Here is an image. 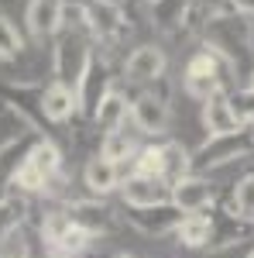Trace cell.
<instances>
[{"label":"cell","mask_w":254,"mask_h":258,"mask_svg":"<svg viewBox=\"0 0 254 258\" xmlns=\"http://www.w3.org/2000/svg\"><path fill=\"white\" fill-rule=\"evenodd\" d=\"M165 69H168V59L158 45H137L124 62V76L131 83H161Z\"/></svg>","instance_id":"12"},{"label":"cell","mask_w":254,"mask_h":258,"mask_svg":"<svg viewBox=\"0 0 254 258\" xmlns=\"http://www.w3.org/2000/svg\"><path fill=\"white\" fill-rule=\"evenodd\" d=\"M134 152H137V145H134V135H131L127 127H117V131H110V135L100 138V155L117 162V165H124L127 159H134Z\"/></svg>","instance_id":"24"},{"label":"cell","mask_w":254,"mask_h":258,"mask_svg":"<svg viewBox=\"0 0 254 258\" xmlns=\"http://www.w3.org/2000/svg\"><path fill=\"white\" fill-rule=\"evenodd\" d=\"M110 93H114V76H110V66H107V59L93 55L90 69H86V76H82V80H79V86H76L79 114L93 120V114L100 110V103L110 97Z\"/></svg>","instance_id":"9"},{"label":"cell","mask_w":254,"mask_h":258,"mask_svg":"<svg viewBox=\"0 0 254 258\" xmlns=\"http://www.w3.org/2000/svg\"><path fill=\"white\" fill-rule=\"evenodd\" d=\"M151 4H158V0H151Z\"/></svg>","instance_id":"36"},{"label":"cell","mask_w":254,"mask_h":258,"mask_svg":"<svg viewBox=\"0 0 254 258\" xmlns=\"http://www.w3.org/2000/svg\"><path fill=\"white\" fill-rule=\"evenodd\" d=\"M168 100L158 97V93H141L131 100V124L137 127V135H148V138H161L168 135Z\"/></svg>","instance_id":"10"},{"label":"cell","mask_w":254,"mask_h":258,"mask_svg":"<svg viewBox=\"0 0 254 258\" xmlns=\"http://www.w3.org/2000/svg\"><path fill=\"white\" fill-rule=\"evenodd\" d=\"M82 182H86V189H90V197H110L114 189H120V165L110 159H103V155H93V159L86 162V169H82Z\"/></svg>","instance_id":"16"},{"label":"cell","mask_w":254,"mask_h":258,"mask_svg":"<svg viewBox=\"0 0 254 258\" xmlns=\"http://www.w3.org/2000/svg\"><path fill=\"white\" fill-rule=\"evenodd\" d=\"M131 176H148V179H161L165 176L161 145H144V148H137L134 159H131Z\"/></svg>","instance_id":"25"},{"label":"cell","mask_w":254,"mask_h":258,"mask_svg":"<svg viewBox=\"0 0 254 258\" xmlns=\"http://www.w3.org/2000/svg\"><path fill=\"white\" fill-rule=\"evenodd\" d=\"M120 200L124 207H155L172 200V186L165 179H148V176H127L120 182Z\"/></svg>","instance_id":"14"},{"label":"cell","mask_w":254,"mask_h":258,"mask_svg":"<svg viewBox=\"0 0 254 258\" xmlns=\"http://www.w3.org/2000/svg\"><path fill=\"white\" fill-rule=\"evenodd\" d=\"M186 7H189V0H158V4H151V14L161 31H182Z\"/></svg>","instance_id":"27"},{"label":"cell","mask_w":254,"mask_h":258,"mask_svg":"<svg viewBox=\"0 0 254 258\" xmlns=\"http://www.w3.org/2000/svg\"><path fill=\"white\" fill-rule=\"evenodd\" d=\"M247 90H254V73H251V83H247Z\"/></svg>","instance_id":"33"},{"label":"cell","mask_w":254,"mask_h":258,"mask_svg":"<svg viewBox=\"0 0 254 258\" xmlns=\"http://www.w3.org/2000/svg\"><path fill=\"white\" fill-rule=\"evenodd\" d=\"M230 214L240 220L254 224V172H247L244 179L234 182V193H230Z\"/></svg>","instance_id":"26"},{"label":"cell","mask_w":254,"mask_h":258,"mask_svg":"<svg viewBox=\"0 0 254 258\" xmlns=\"http://www.w3.org/2000/svg\"><path fill=\"white\" fill-rule=\"evenodd\" d=\"M172 203L182 214H206V210H213V203H216V189L206 176L189 172L179 182H172Z\"/></svg>","instance_id":"11"},{"label":"cell","mask_w":254,"mask_h":258,"mask_svg":"<svg viewBox=\"0 0 254 258\" xmlns=\"http://www.w3.org/2000/svg\"><path fill=\"white\" fill-rule=\"evenodd\" d=\"M93 62V48L90 41L76 35V31H59L55 35V48H52V83H59L65 90H76L79 80L86 76Z\"/></svg>","instance_id":"3"},{"label":"cell","mask_w":254,"mask_h":258,"mask_svg":"<svg viewBox=\"0 0 254 258\" xmlns=\"http://www.w3.org/2000/svg\"><path fill=\"white\" fill-rule=\"evenodd\" d=\"M247 258H254V248H251V251H247Z\"/></svg>","instance_id":"34"},{"label":"cell","mask_w":254,"mask_h":258,"mask_svg":"<svg viewBox=\"0 0 254 258\" xmlns=\"http://www.w3.org/2000/svg\"><path fill=\"white\" fill-rule=\"evenodd\" d=\"M230 103H234L240 124H244V127L251 124L254 127V90H237V93H230Z\"/></svg>","instance_id":"30"},{"label":"cell","mask_w":254,"mask_h":258,"mask_svg":"<svg viewBox=\"0 0 254 258\" xmlns=\"http://www.w3.org/2000/svg\"><path fill=\"white\" fill-rule=\"evenodd\" d=\"M203 127H206L210 138L244 131V124H240V117H237L234 103H230V93H213L210 100H203Z\"/></svg>","instance_id":"15"},{"label":"cell","mask_w":254,"mask_h":258,"mask_svg":"<svg viewBox=\"0 0 254 258\" xmlns=\"http://www.w3.org/2000/svg\"><path fill=\"white\" fill-rule=\"evenodd\" d=\"M254 155V127H244V131H234V135H220V138H206L199 148L193 152V172H213V169H223L230 162H240Z\"/></svg>","instance_id":"4"},{"label":"cell","mask_w":254,"mask_h":258,"mask_svg":"<svg viewBox=\"0 0 254 258\" xmlns=\"http://www.w3.org/2000/svg\"><path fill=\"white\" fill-rule=\"evenodd\" d=\"M62 31L90 35V14H86V4H65V11H62Z\"/></svg>","instance_id":"29"},{"label":"cell","mask_w":254,"mask_h":258,"mask_svg":"<svg viewBox=\"0 0 254 258\" xmlns=\"http://www.w3.org/2000/svg\"><path fill=\"white\" fill-rule=\"evenodd\" d=\"M230 7L240 11V14H247V18H254V0H230Z\"/></svg>","instance_id":"32"},{"label":"cell","mask_w":254,"mask_h":258,"mask_svg":"<svg viewBox=\"0 0 254 258\" xmlns=\"http://www.w3.org/2000/svg\"><path fill=\"white\" fill-rule=\"evenodd\" d=\"M28 162H31L48 182L62 172V152H59V145H55L52 138H38V141H35L31 152H28Z\"/></svg>","instance_id":"22"},{"label":"cell","mask_w":254,"mask_h":258,"mask_svg":"<svg viewBox=\"0 0 254 258\" xmlns=\"http://www.w3.org/2000/svg\"><path fill=\"white\" fill-rule=\"evenodd\" d=\"M0 100L4 107L14 110L18 124H24V131L41 135L45 131V86L41 83H4L0 86Z\"/></svg>","instance_id":"5"},{"label":"cell","mask_w":254,"mask_h":258,"mask_svg":"<svg viewBox=\"0 0 254 258\" xmlns=\"http://www.w3.org/2000/svg\"><path fill=\"white\" fill-rule=\"evenodd\" d=\"M90 244H93V238L86 231H79L76 224H69L65 234H59L52 244H45V251H48V258H82L90 251Z\"/></svg>","instance_id":"21"},{"label":"cell","mask_w":254,"mask_h":258,"mask_svg":"<svg viewBox=\"0 0 254 258\" xmlns=\"http://www.w3.org/2000/svg\"><path fill=\"white\" fill-rule=\"evenodd\" d=\"M114 258H131V255H114Z\"/></svg>","instance_id":"35"},{"label":"cell","mask_w":254,"mask_h":258,"mask_svg":"<svg viewBox=\"0 0 254 258\" xmlns=\"http://www.w3.org/2000/svg\"><path fill=\"white\" fill-rule=\"evenodd\" d=\"M21 52H24V38H21V31L14 28V21L0 11V59L11 62V59H18Z\"/></svg>","instance_id":"28"},{"label":"cell","mask_w":254,"mask_h":258,"mask_svg":"<svg viewBox=\"0 0 254 258\" xmlns=\"http://www.w3.org/2000/svg\"><path fill=\"white\" fill-rule=\"evenodd\" d=\"M62 11H65V0H28L24 24H28L31 38H55L62 31Z\"/></svg>","instance_id":"13"},{"label":"cell","mask_w":254,"mask_h":258,"mask_svg":"<svg viewBox=\"0 0 254 258\" xmlns=\"http://www.w3.org/2000/svg\"><path fill=\"white\" fill-rule=\"evenodd\" d=\"M234 66L223 59L216 48L203 45L193 59L186 62V73H182V83H186V93L193 100H210L213 93H223V86L230 80Z\"/></svg>","instance_id":"2"},{"label":"cell","mask_w":254,"mask_h":258,"mask_svg":"<svg viewBox=\"0 0 254 258\" xmlns=\"http://www.w3.org/2000/svg\"><path fill=\"white\" fill-rule=\"evenodd\" d=\"M72 114H79L76 90H65L59 83H48L45 86V120L48 124H65V120H72Z\"/></svg>","instance_id":"18"},{"label":"cell","mask_w":254,"mask_h":258,"mask_svg":"<svg viewBox=\"0 0 254 258\" xmlns=\"http://www.w3.org/2000/svg\"><path fill=\"white\" fill-rule=\"evenodd\" d=\"M90 14V35L103 45H120L131 35V18L117 0H86Z\"/></svg>","instance_id":"7"},{"label":"cell","mask_w":254,"mask_h":258,"mask_svg":"<svg viewBox=\"0 0 254 258\" xmlns=\"http://www.w3.org/2000/svg\"><path fill=\"white\" fill-rule=\"evenodd\" d=\"M161 155H165V176L161 179H165L168 186L193 172V152H189L182 141H165V145H161Z\"/></svg>","instance_id":"23"},{"label":"cell","mask_w":254,"mask_h":258,"mask_svg":"<svg viewBox=\"0 0 254 258\" xmlns=\"http://www.w3.org/2000/svg\"><path fill=\"white\" fill-rule=\"evenodd\" d=\"M182 217L186 214L179 210L172 200L168 203H155V207H124V220L134 231L148 234V238H168V234H176Z\"/></svg>","instance_id":"8"},{"label":"cell","mask_w":254,"mask_h":258,"mask_svg":"<svg viewBox=\"0 0 254 258\" xmlns=\"http://www.w3.org/2000/svg\"><path fill=\"white\" fill-rule=\"evenodd\" d=\"M62 207H65L69 220L76 224L79 231H86L93 241L107 238V234H114V231H117V214H114V207H110L107 200H100V197H79V200H65Z\"/></svg>","instance_id":"6"},{"label":"cell","mask_w":254,"mask_h":258,"mask_svg":"<svg viewBox=\"0 0 254 258\" xmlns=\"http://www.w3.org/2000/svg\"><path fill=\"white\" fill-rule=\"evenodd\" d=\"M203 45L216 48L230 66H240V62L251 55V21L247 14H240L230 7V0H213V7H206V28H203Z\"/></svg>","instance_id":"1"},{"label":"cell","mask_w":254,"mask_h":258,"mask_svg":"<svg viewBox=\"0 0 254 258\" xmlns=\"http://www.w3.org/2000/svg\"><path fill=\"white\" fill-rule=\"evenodd\" d=\"M127 117H131V103H127V97L124 93H110V97L100 103V110L93 114V124H97L103 135H110V131H117V127H124L127 124Z\"/></svg>","instance_id":"20"},{"label":"cell","mask_w":254,"mask_h":258,"mask_svg":"<svg viewBox=\"0 0 254 258\" xmlns=\"http://www.w3.org/2000/svg\"><path fill=\"white\" fill-rule=\"evenodd\" d=\"M0 258H31V244L18 234V238H11L4 248H0Z\"/></svg>","instance_id":"31"},{"label":"cell","mask_w":254,"mask_h":258,"mask_svg":"<svg viewBox=\"0 0 254 258\" xmlns=\"http://www.w3.org/2000/svg\"><path fill=\"white\" fill-rule=\"evenodd\" d=\"M28 214H31V197H21L14 189L0 197V248L21 234V227L28 224Z\"/></svg>","instance_id":"17"},{"label":"cell","mask_w":254,"mask_h":258,"mask_svg":"<svg viewBox=\"0 0 254 258\" xmlns=\"http://www.w3.org/2000/svg\"><path fill=\"white\" fill-rule=\"evenodd\" d=\"M176 238L182 248H210V241H213V214H186Z\"/></svg>","instance_id":"19"}]
</instances>
